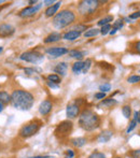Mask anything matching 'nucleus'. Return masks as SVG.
Here are the masks:
<instances>
[{"instance_id": "nucleus-24", "label": "nucleus", "mask_w": 140, "mask_h": 158, "mask_svg": "<svg viewBox=\"0 0 140 158\" xmlns=\"http://www.w3.org/2000/svg\"><path fill=\"white\" fill-rule=\"evenodd\" d=\"M99 33H100V30H99L98 28H90V29H87L83 33V35H84V38H93V37L98 35Z\"/></svg>"}, {"instance_id": "nucleus-5", "label": "nucleus", "mask_w": 140, "mask_h": 158, "mask_svg": "<svg viewBox=\"0 0 140 158\" xmlns=\"http://www.w3.org/2000/svg\"><path fill=\"white\" fill-rule=\"evenodd\" d=\"M41 126L42 123L39 119H34V121L25 124L19 131V138H22V139H28V138L32 137V135H35L40 130Z\"/></svg>"}, {"instance_id": "nucleus-14", "label": "nucleus", "mask_w": 140, "mask_h": 158, "mask_svg": "<svg viewBox=\"0 0 140 158\" xmlns=\"http://www.w3.org/2000/svg\"><path fill=\"white\" fill-rule=\"evenodd\" d=\"M61 6H62V1H57L54 4H52L51 6H48V9L44 12V15L46 17H52V16L54 17L57 14V12H58V9L61 8Z\"/></svg>"}, {"instance_id": "nucleus-16", "label": "nucleus", "mask_w": 140, "mask_h": 158, "mask_svg": "<svg viewBox=\"0 0 140 158\" xmlns=\"http://www.w3.org/2000/svg\"><path fill=\"white\" fill-rule=\"evenodd\" d=\"M61 39H63V35H62L61 32H57V31H54L52 33L48 35L45 39L43 40V42L45 44H50V43H55V42H58Z\"/></svg>"}, {"instance_id": "nucleus-36", "label": "nucleus", "mask_w": 140, "mask_h": 158, "mask_svg": "<svg viewBox=\"0 0 140 158\" xmlns=\"http://www.w3.org/2000/svg\"><path fill=\"white\" fill-rule=\"evenodd\" d=\"M98 64H99V66H100L103 69H109V70L113 71V66H112V64L106 63V61H100V63H98Z\"/></svg>"}, {"instance_id": "nucleus-23", "label": "nucleus", "mask_w": 140, "mask_h": 158, "mask_svg": "<svg viewBox=\"0 0 140 158\" xmlns=\"http://www.w3.org/2000/svg\"><path fill=\"white\" fill-rule=\"evenodd\" d=\"M113 19H114L113 15H107V16L103 17V19H99V21L97 22V25L100 26V27H103V26H105V25H109L111 22H113Z\"/></svg>"}, {"instance_id": "nucleus-22", "label": "nucleus", "mask_w": 140, "mask_h": 158, "mask_svg": "<svg viewBox=\"0 0 140 158\" xmlns=\"http://www.w3.org/2000/svg\"><path fill=\"white\" fill-rule=\"evenodd\" d=\"M83 66H84V61L83 60H78V61H75V63L72 64V68H71V70H72V72L74 73V74H79V73L82 72Z\"/></svg>"}, {"instance_id": "nucleus-8", "label": "nucleus", "mask_w": 140, "mask_h": 158, "mask_svg": "<svg viewBox=\"0 0 140 158\" xmlns=\"http://www.w3.org/2000/svg\"><path fill=\"white\" fill-rule=\"evenodd\" d=\"M81 113V106L77 103L75 101L70 102L67 104V108H66V116L68 119H74Z\"/></svg>"}, {"instance_id": "nucleus-44", "label": "nucleus", "mask_w": 140, "mask_h": 158, "mask_svg": "<svg viewBox=\"0 0 140 158\" xmlns=\"http://www.w3.org/2000/svg\"><path fill=\"white\" fill-rule=\"evenodd\" d=\"M43 4H44V6H51L52 4H54V0H44V1H43Z\"/></svg>"}, {"instance_id": "nucleus-32", "label": "nucleus", "mask_w": 140, "mask_h": 158, "mask_svg": "<svg viewBox=\"0 0 140 158\" xmlns=\"http://www.w3.org/2000/svg\"><path fill=\"white\" fill-rule=\"evenodd\" d=\"M99 90H100L101 93H106L107 92H110L111 90V85L109 83H104L103 85L99 86Z\"/></svg>"}, {"instance_id": "nucleus-15", "label": "nucleus", "mask_w": 140, "mask_h": 158, "mask_svg": "<svg viewBox=\"0 0 140 158\" xmlns=\"http://www.w3.org/2000/svg\"><path fill=\"white\" fill-rule=\"evenodd\" d=\"M68 70V64L65 63V61H62V63H58L56 64V67L54 68V72L55 74L59 75V77H65L66 73H67Z\"/></svg>"}, {"instance_id": "nucleus-39", "label": "nucleus", "mask_w": 140, "mask_h": 158, "mask_svg": "<svg viewBox=\"0 0 140 158\" xmlns=\"http://www.w3.org/2000/svg\"><path fill=\"white\" fill-rule=\"evenodd\" d=\"M134 119L137 124H140V110L139 111H135L134 112Z\"/></svg>"}, {"instance_id": "nucleus-20", "label": "nucleus", "mask_w": 140, "mask_h": 158, "mask_svg": "<svg viewBox=\"0 0 140 158\" xmlns=\"http://www.w3.org/2000/svg\"><path fill=\"white\" fill-rule=\"evenodd\" d=\"M68 55L71 57V58H74L78 60H82L84 57V55H85V53L81 52V51H78V50H71L68 52Z\"/></svg>"}, {"instance_id": "nucleus-9", "label": "nucleus", "mask_w": 140, "mask_h": 158, "mask_svg": "<svg viewBox=\"0 0 140 158\" xmlns=\"http://www.w3.org/2000/svg\"><path fill=\"white\" fill-rule=\"evenodd\" d=\"M69 50L67 48H63V46H53V48H49L45 50V53L50 55L52 58H58L64 55L68 54Z\"/></svg>"}, {"instance_id": "nucleus-19", "label": "nucleus", "mask_w": 140, "mask_h": 158, "mask_svg": "<svg viewBox=\"0 0 140 158\" xmlns=\"http://www.w3.org/2000/svg\"><path fill=\"white\" fill-rule=\"evenodd\" d=\"M70 143L72 144L74 148H82V146H84L86 143H87V140H86L85 138H82V137L74 138V139H71L70 140Z\"/></svg>"}, {"instance_id": "nucleus-12", "label": "nucleus", "mask_w": 140, "mask_h": 158, "mask_svg": "<svg viewBox=\"0 0 140 158\" xmlns=\"http://www.w3.org/2000/svg\"><path fill=\"white\" fill-rule=\"evenodd\" d=\"M15 32V28L10 24H2L0 25V37L1 38H8L13 35Z\"/></svg>"}, {"instance_id": "nucleus-18", "label": "nucleus", "mask_w": 140, "mask_h": 158, "mask_svg": "<svg viewBox=\"0 0 140 158\" xmlns=\"http://www.w3.org/2000/svg\"><path fill=\"white\" fill-rule=\"evenodd\" d=\"M80 37H81V32H78L75 30H70L63 35V39L66 41H75Z\"/></svg>"}, {"instance_id": "nucleus-51", "label": "nucleus", "mask_w": 140, "mask_h": 158, "mask_svg": "<svg viewBox=\"0 0 140 158\" xmlns=\"http://www.w3.org/2000/svg\"><path fill=\"white\" fill-rule=\"evenodd\" d=\"M115 158H122V157H115Z\"/></svg>"}, {"instance_id": "nucleus-42", "label": "nucleus", "mask_w": 140, "mask_h": 158, "mask_svg": "<svg viewBox=\"0 0 140 158\" xmlns=\"http://www.w3.org/2000/svg\"><path fill=\"white\" fill-rule=\"evenodd\" d=\"M24 71H25V73H27V74H34V73H36V69L34 68H25Z\"/></svg>"}, {"instance_id": "nucleus-47", "label": "nucleus", "mask_w": 140, "mask_h": 158, "mask_svg": "<svg viewBox=\"0 0 140 158\" xmlns=\"http://www.w3.org/2000/svg\"><path fill=\"white\" fill-rule=\"evenodd\" d=\"M28 3L30 4V6H34V4L37 3V1H36V0H30V1L28 2Z\"/></svg>"}, {"instance_id": "nucleus-41", "label": "nucleus", "mask_w": 140, "mask_h": 158, "mask_svg": "<svg viewBox=\"0 0 140 158\" xmlns=\"http://www.w3.org/2000/svg\"><path fill=\"white\" fill-rule=\"evenodd\" d=\"M134 48H135V51H136L137 54L140 55V40H139V41H137L136 43L134 44Z\"/></svg>"}, {"instance_id": "nucleus-48", "label": "nucleus", "mask_w": 140, "mask_h": 158, "mask_svg": "<svg viewBox=\"0 0 140 158\" xmlns=\"http://www.w3.org/2000/svg\"><path fill=\"white\" fill-rule=\"evenodd\" d=\"M2 110H3V104L0 102V112H2Z\"/></svg>"}, {"instance_id": "nucleus-17", "label": "nucleus", "mask_w": 140, "mask_h": 158, "mask_svg": "<svg viewBox=\"0 0 140 158\" xmlns=\"http://www.w3.org/2000/svg\"><path fill=\"white\" fill-rule=\"evenodd\" d=\"M113 135V132L111 130H104L103 132L99 133V135L97 137V141L99 143H107L111 140Z\"/></svg>"}, {"instance_id": "nucleus-26", "label": "nucleus", "mask_w": 140, "mask_h": 158, "mask_svg": "<svg viewBox=\"0 0 140 158\" xmlns=\"http://www.w3.org/2000/svg\"><path fill=\"white\" fill-rule=\"evenodd\" d=\"M122 114H123V116L125 117V118H127V119L130 118V116H132V108H130L129 104L123 106V108H122Z\"/></svg>"}, {"instance_id": "nucleus-34", "label": "nucleus", "mask_w": 140, "mask_h": 158, "mask_svg": "<svg viewBox=\"0 0 140 158\" xmlns=\"http://www.w3.org/2000/svg\"><path fill=\"white\" fill-rule=\"evenodd\" d=\"M73 30H75V31H78V32H82V31L85 32L86 30H87V26L83 25V24H79V25H75V27Z\"/></svg>"}, {"instance_id": "nucleus-25", "label": "nucleus", "mask_w": 140, "mask_h": 158, "mask_svg": "<svg viewBox=\"0 0 140 158\" xmlns=\"http://www.w3.org/2000/svg\"><path fill=\"white\" fill-rule=\"evenodd\" d=\"M46 79H48L49 82H52V83L56 84V85H59V84L62 83V77H59V75L55 74V73L49 74L48 77H46Z\"/></svg>"}, {"instance_id": "nucleus-37", "label": "nucleus", "mask_w": 140, "mask_h": 158, "mask_svg": "<svg viewBox=\"0 0 140 158\" xmlns=\"http://www.w3.org/2000/svg\"><path fill=\"white\" fill-rule=\"evenodd\" d=\"M107 97V94H105V93H101V92H98V93H96V94L94 95V98H95V100H104L105 98Z\"/></svg>"}, {"instance_id": "nucleus-21", "label": "nucleus", "mask_w": 140, "mask_h": 158, "mask_svg": "<svg viewBox=\"0 0 140 158\" xmlns=\"http://www.w3.org/2000/svg\"><path fill=\"white\" fill-rule=\"evenodd\" d=\"M0 102H1L2 104H9L11 103V95L9 94L8 92H6V90H1L0 92Z\"/></svg>"}, {"instance_id": "nucleus-4", "label": "nucleus", "mask_w": 140, "mask_h": 158, "mask_svg": "<svg viewBox=\"0 0 140 158\" xmlns=\"http://www.w3.org/2000/svg\"><path fill=\"white\" fill-rule=\"evenodd\" d=\"M103 3H107V1H98V0H83L78 3V12L82 16H92L95 13L98 12L99 8Z\"/></svg>"}, {"instance_id": "nucleus-49", "label": "nucleus", "mask_w": 140, "mask_h": 158, "mask_svg": "<svg viewBox=\"0 0 140 158\" xmlns=\"http://www.w3.org/2000/svg\"><path fill=\"white\" fill-rule=\"evenodd\" d=\"M2 51H3V48H2V46H0V54L2 53Z\"/></svg>"}, {"instance_id": "nucleus-43", "label": "nucleus", "mask_w": 140, "mask_h": 158, "mask_svg": "<svg viewBox=\"0 0 140 158\" xmlns=\"http://www.w3.org/2000/svg\"><path fill=\"white\" fill-rule=\"evenodd\" d=\"M46 85H48L50 88H58L59 87V85H56V84L52 83V82H49V81H46Z\"/></svg>"}, {"instance_id": "nucleus-31", "label": "nucleus", "mask_w": 140, "mask_h": 158, "mask_svg": "<svg viewBox=\"0 0 140 158\" xmlns=\"http://www.w3.org/2000/svg\"><path fill=\"white\" fill-rule=\"evenodd\" d=\"M87 158H106V155L104 154V153H101V152L95 151V152H93Z\"/></svg>"}, {"instance_id": "nucleus-29", "label": "nucleus", "mask_w": 140, "mask_h": 158, "mask_svg": "<svg viewBox=\"0 0 140 158\" xmlns=\"http://www.w3.org/2000/svg\"><path fill=\"white\" fill-rule=\"evenodd\" d=\"M139 82H140V75L133 74L127 77V83H129V84H137V83H139Z\"/></svg>"}, {"instance_id": "nucleus-33", "label": "nucleus", "mask_w": 140, "mask_h": 158, "mask_svg": "<svg viewBox=\"0 0 140 158\" xmlns=\"http://www.w3.org/2000/svg\"><path fill=\"white\" fill-rule=\"evenodd\" d=\"M137 125H138V124H137L134 119H132V121H130V123H129V125H128V127H127V129H126V133L132 132V131L137 127Z\"/></svg>"}, {"instance_id": "nucleus-35", "label": "nucleus", "mask_w": 140, "mask_h": 158, "mask_svg": "<svg viewBox=\"0 0 140 158\" xmlns=\"http://www.w3.org/2000/svg\"><path fill=\"white\" fill-rule=\"evenodd\" d=\"M128 156L130 158H140V148L130 151V152L128 153Z\"/></svg>"}, {"instance_id": "nucleus-27", "label": "nucleus", "mask_w": 140, "mask_h": 158, "mask_svg": "<svg viewBox=\"0 0 140 158\" xmlns=\"http://www.w3.org/2000/svg\"><path fill=\"white\" fill-rule=\"evenodd\" d=\"M123 27H124V21H123V19H117V21H115L114 23L112 24V28H113V29L117 30H117H121Z\"/></svg>"}, {"instance_id": "nucleus-11", "label": "nucleus", "mask_w": 140, "mask_h": 158, "mask_svg": "<svg viewBox=\"0 0 140 158\" xmlns=\"http://www.w3.org/2000/svg\"><path fill=\"white\" fill-rule=\"evenodd\" d=\"M53 110V102L49 99H45L40 103L39 106V113L42 116H46L49 115Z\"/></svg>"}, {"instance_id": "nucleus-38", "label": "nucleus", "mask_w": 140, "mask_h": 158, "mask_svg": "<svg viewBox=\"0 0 140 158\" xmlns=\"http://www.w3.org/2000/svg\"><path fill=\"white\" fill-rule=\"evenodd\" d=\"M128 19H129L130 21H135V19H140V10L136 11V12H134V13H132V14L128 16Z\"/></svg>"}, {"instance_id": "nucleus-30", "label": "nucleus", "mask_w": 140, "mask_h": 158, "mask_svg": "<svg viewBox=\"0 0 140 158\" xmlns=\"http://www.w3.org/2000/svg\"><path fill=\"white\" fill-rule=\"evenodd\" d=\"M111 28H112V26H111V24H109V25H105V26H103V27L100 28V35H108L109 32H110V30H111Z\"/></svg>"}, {"instance_id": "nucleus-6", "label": "nucleus", "mask_w": 140, "mask_h": 158, "mask_svg": "<svg viewBox=\"0 0 140 158\" xmlns=\"http://www.w3.org/2000/svg\"><path fill=\"white\" fill-rule=\"evenodd\" d=\"M73 129V123L70 119L63 121L58 124L54 129V135L56 137L57 140H65L71 135Z\"/></svg>"}, {"instance_id": "nucleus-2", "label": "nucleus", "mask_w": 140, "mask_h": 158, "mask_svg": "<svg viewBox=\"0 0 140 158\" xmlns=\"http://www.w3.org/2000/svg\"><path fill=\"white\" fill-rule=\"evenodd\" d=\"M101 119L97 113L91 109H84L79 115V126L85 131H94L99 128Z\"/></svg>"}, {"instance_id": "nucleus-46", "label": "nucleus", "mask_w": 140, "mask_h": 158, "mask_svg": "<svg viewBox=\"0 0 140 158\" xmlns=\"http://www.w3.org/2000/svg\"><path fill=\"white\" fill-rule=\"evenodd\" d=\"M115 33H117V30L113 29V28H111V30H110V32H109V35H115Z\"/></svg>"}, {"instance_id": "nucleus-3", "label": "nucleus", "mask_w": 140, "mask_h": 158, "mask_svg": "<svg viewBox=\"0 0 140 158\" xmlns=\"http://www.w3.org/2000/svg\"><path fill=\"white\" fill-rule=\"evenodd\" d=\"M75 21V14L73 11L69 9H65L62 10L61 12H57V14L53 17L52 24L56 29H64V28L68 27L71 24H73Z\"/></svg>"}, {"instance_id": "nucleus-40", "label": "nucleus", "mask_w": 140, "mask_h": 158, "mask_svg": "<svg viewBox=\"0 0 140 158\" xmlns=\"http://www.w3.org/2000/svg\"><path fill=\"white\" fill-rule=\"evenodd\" d=\"M74 157V152L72 150L66 151V158H73Z\"/></svg>"}, {"instance_id": "nucleus-45", "label": "nucleus", "mask_w": 140, "mask_h": 158, "mask_svg": "<svg viewBox=\"0 0 140 158\" xmlns=\"http://www.w3.org/2000/svg\"><path fill=\"white\" fill-rule=\"evenodd\" d=\"M28 158H53V156H49V155H39V156H32V157H28Z\"/></svg>"}, {"instance_id": "nucleus-1", "label": "nucleus", "mask_w": 140, "mask_h": 158, "mask_svg": "<svg viewBox=\"0 0 140 158\" xmlns=\"http://www.w3.org/2000/svg\"><path fill=\"white\" fill-rule=\"evenodd\" d=\"M11 103L17 110L28 111L34 106L35 97L28 90L15 89L11 94Z\"/></svg>"}, {"instance_id": "nucleus-7", "label": "nucleus", "mask_w": 140, "mask_h": 158, "mask_svg": "<svg viewBox=\"0 0 140 158\" xmlns=\"http://www.w3.org/2000/svg\"><path fill=\"white\" fill-rule=\"evenodd\" d=\"M19 59L26 63H30V64H39L41 63L44 59L43 54H41L40 52L37 51H27V52H24L21 54Z\"/></svg>"}, {"instance_id": "nucleus-13", "label": "nucleus", "mask_w": 140, "mask_h": 158, "mask_svg": "<svg viewBox=\"0 0 140 158\" xmlns=\"http://www.w3.org/2000/svg\"><path fill=\"white\" fill-rule=\"evenodd\" d=\"M117 103H119V102H117V99H114L113 97H110V98H105L104 100H101V101L97 104V106H98L99 109H104V108L109 109V108H113V106H117Z\"/></svg>"}, {"instance_id": "nucleus-50", "label": "nucleus", "mask_w": 140, "mask_h": 158, "mask_svg": "<svg viewBox=\"0 0 140 158\" xmlns=\"http://www.w3.org/2000/svg\"><path fill=\"white\" fill-rule=\"evenodd\" d=\"M2 2H3V1H2V0H0V3H2Z\"/></svg>"}, {"instance_id": "nucleus-28", "label": "nucleus", "mask_w": 140, "mask_h": 158, "mask_svg": "<svg viewBox=\"0 0 140 158\" xmlns=\"http://www.w3.org/2000/svg\"><path fill=\"white\" fill-rule=\"evenodd\" d=\"M92 64H93V61H92V59H90V58L84 60V66H83V69H82V73H83V74H86V73L88 72V70H90L91 67H92Z\"/></svg>"}, {"instance_id": "nucleus-10", "label": "nucleus", "mask_w": 140, "mask_h": 158, "mask_svg": "<svg viewBox=\"0 0 140 158\" xmlns=\"http://www.w3.org/2000/svg\"><path fill=\"white\" fill-rule=\"evenodd\" d=\"M42 6V3H38L37 6H26L24 8L23 10H21L19 12V16L22 17V19H28V17H32L34 16L36 13L40 10V8Z\"/></svg>"}]
</instances>
